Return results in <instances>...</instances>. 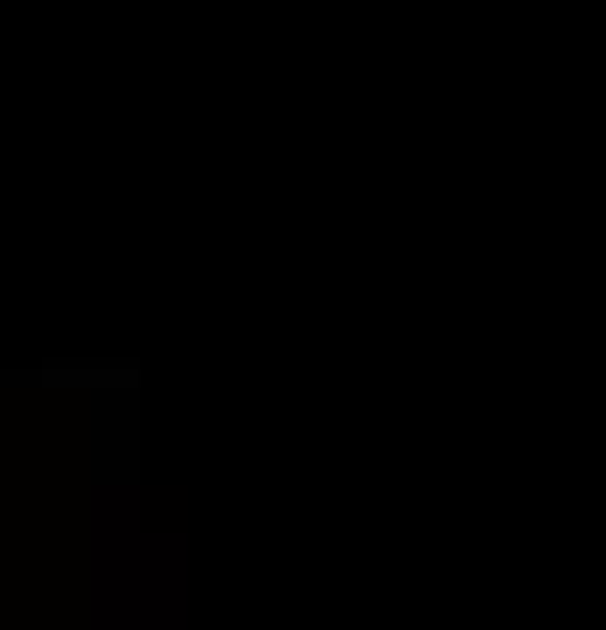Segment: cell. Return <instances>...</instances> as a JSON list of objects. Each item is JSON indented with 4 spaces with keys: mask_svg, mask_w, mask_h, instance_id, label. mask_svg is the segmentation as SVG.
<instances>
[{
    "mask_svg": "<svg viewBox=\"0 0 606 630\" xmlns=\"http://www.w3.org/2000/svg\"><path fill=\"white\" fill-rule=\"evenodd\" d=\"M36 382H55V388H133L140 370H133V363H43Z\"/></svg>",
    "mask_w": 606,
    "mask_h": 630,
    "instance_id": "1",
    "label": "cell"
}]
</instances>
